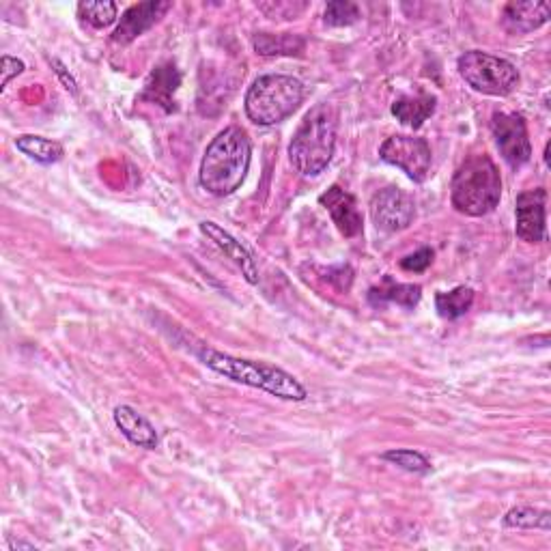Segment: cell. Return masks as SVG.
I'll return each mask as SVG.
<instances>
[{
	"label": "cell",
	"mask_w": 551,
	"mask_h": 551,
	"mask_svg": "<svg viewBox=\"0 0 551 551\" xmlns=\"http://www.w3.org/2000/svg\"><path fill=\"white\" fill-rule=\"evenodd\" d=\"M491 132L496 136L498 149L508 166L519 168L530 162L532 145L524 117L517 112H496L491 121Z\"/></svg>",
	"instance_id": "ba28073f"
},
{
	"label": "cell",
	"mask_w": 551,
	"mask_h": 551,
	"mask_svg": "<svg viewBox=\"0 0 551 551\" xmlns=\"http://www.w3.org/2000/svg\"><path fill=\"white\" fill-rule=\"evenodd\" d=\"M545 205H547V192L543 188L521 192L517 196L515 233L521 242H528V244L545 242L547 237Z\"/></svg>",
	"instance_id": "30bf717a"
},
{
	"label": "cell",
	"mask_w": 551,
	"mask_h": 551,
	"mask_svg": "<svg viewBox=\"0 0 551 551\" xmlns=\"http://www.w3.org/2000/svg\"><path fill=\"white\" fill-rule=\"evenodd\" d=\"M173 9L171 0H149V3H138L127 9L117 26L112 39L117 44H132L136 37L147 33L153 24H158L168 11Z\"/></svg>",
	"instance_id": "8fae6325"
},
{
	"label": "cell",
	"mask_w": 551,
	"mask_h": 551,
	"mask_svg": "<svg viewBox=\"0 0 551 551\" xmlns=\"http://www.w3.org/2000/svg\"><path fill=\"white\" fill-rule=\"evenodd\" d=\"M16 147L18 151H22L24 155H28V158L39 164H56L63 158V145L44 136H33V134L18 136Z\"/></svg>",
	"instance_id": "d6986e66"
},
{
	"label": "cell",
	"mask_w": 551,
	"mask_h": 551,
	"mask_svg": "<svg viewBox=\"0 0 551 551\" xmlns=\"http://www.w3.org/2000/svg\"><path fill=\"white\" fill-rule=\"evenodd\" d=\"M254 50L263 56H282V54H300L304 50V39L295 35H270L257 33L252 39Z\"/></svg>",
	"instance_id": "ffe728a7"
},
{
	"label": "cell",
	"mask_w": 551,
	"mask_h": 551,
	"mask_svg": "<svg viewBox=\"0 0 551 551\" xmlns=\"http://www.w3.org/2000/svg\"><path fill=\"white\" fill-rule=\"evenodd\" d=\"M304 102V87L298 78L267 74L252 82L246 93V115L257 125H276L291 117Z\"/></svg>",
	"instance_id": "5b68a950"
},
{
	"label": "cell",
	"mask_w": 551,
	"mask_h": 551,
	"mask_svg": "<svg viewBox=\"0 0 551 551\" xmlns=\"http://www.w3.org/2000/svg\"><path fill=\"white\" fill-rule=\"evenodd\" d=\"M379 158L401 168L416 183L427 181L431 173V147L425 138L416 136H390L379 149Z\"/></svg>",
	"instance_id": "52a82bcc"
},
{
	"label": "cell",
	"mask_w": 551,
	"mask_h": 551,
	"mask_svg": "<svg viewBox=\"0 0 551 551\" xmlns=\"http://www.w3.org/2000/svg\"><path fill=\"white\" fill-rule=\"evenodd\" d=\"M457 67L461 78L468 82L474 91L483 95L506 97L511 95L519 84V74L513 63L480 50L465 52Z\"/></svg>",
	"instance_id": "8992f818"
},
{
	"label": "cell",
	"mask_w": 551,
	"mask_h": 551,
	"mask_svg": "<svg viewBox=\"0 0 551 551\" xmlns=\"http://www.w3.org/2000/svg\"><path fill=\"white\" fill-rule=\"evenodd\" d=\"M179 84H181L179 69L173 63H164L160 67H155L153 74L149 76L143 91V100L160 104L166 112H173L175 110L173 95Z\"/></svg>",
	"instance_id": "9a60e30c"
},
{
	"label": "cell",
	"mask_w": 551,
	"mask_h": 551,
	"mask_svg": "<svg viewBox=\"0 0 551 551\" xmlns=\"http://www.w3.org/2000/svg\"><path fill=\"white\" fill-rule=\"evenodd\" d=\"M78 13L93 28H106L117 20V5L108 3V0H104V3H80Z\"/></svg>",
	"instance_id": "603a6c76"
},
{
	"label": "cell",
	"mask_w": 551,
	"mask_h": 551,
	"mask_svg": "<svg viewBox=\"0 0 551 551\" xmlns=\"http://www.w3.org/2000/svg\"><path fill=\"white\" fill-rule=\"evenodd\" d=\"M250 138L242 127H226L207 147L201 162V186L214 196H229L242 186L250 168Z\"/></svg>",
	"instance_id": "6da1fadb"
},
{
	"label": "cell",
	"mask_w": 551,
	"mask_h": 551,
	"mask_svg": "<svg viewBox=\"0 0 551 551\" xmlns=\"http://www.w3.org/2000/svg\"><path fill=\"white\" fill-rule=\"evenodd\" d=\"M474 304V291L470 287H457L446 293H437L435 308L444 319L463 317Z\"/></svg>",
	"instance_id": "44dd1931"
},
{
	"label": "cell",
	"mask_w": 551,
	"mask_h": 551,
	"mask_svg": "<svg viewBox=\"0 0 551 551\" xmlns=\"http://www.w3.org/2000/svg\"><path fill=\"white\" fill-rule=\"evenodd\" d=\"M431 263H433V250L431 248H420L418 252L405 257L401 261V267L407 272H425Z\"/></svg>",
	"instance_id": "484cf974"
},
{
	"label": "cell",
	"mask_w": 551,
	"mask_h": 551,
	"mask_svg": "<svg viewBox=\"0 0 551 551\" xmlns=\"http://www.w3.org/2000/svg\"><path fill=\"white\" fill-rule=\"evenodd\" d=\"M435 106H437V100L433 95H427V93L405 95L392 104V115L397 117V121H401L403 125L412 127V130H418L422 123H425L429 117H433Z\"/></svg>",
	"instance_id": "e0dca14e"
},
{
	"label": "cell",
	"mask_w": 551,
	"mask_h": 551,
	"mask_svg": "<svg viewBox=\"0 0 551 551\" xmlns=\"http://www.w3.org/2000/svg\"><path fill=\"white\" fill-rule=\"evenodd\" d=\"M549 16V3H508L504 9V24L517 33H532L547 24Z\"/></svg>",
	"instance_id": "2e32d148"
},
{
	"label": "cell",
	"mask_w": 551,
	"mask_h": 551,
	"mask_svg": "<svg viewBox=\"0 0 551 551\" xmlns=\"http://www.w3.org/2000/svg\"><path fill=\"white\" fill-rule=\"evenodd\" d=\"M506 528H521V530H549L551 528V515L547 511H539L532 506H517L513 511H508L504 517Z\"/></svg>",
	"instance_id": "7402d4cb"
},
{
	"label": "cell",
	"mask_w": 551,
	"mask_h": 551,
	"mask_svg": "<svg viewBox=\"0 0 551 551\" xmlns=\"http://www.w3.org/2000/svg\"><path fill=\"white\" fill-rule=\"evenodd\" d=\"M112 416H115V425L119 427V431L134 446L145 448V450L158 448V442H160L158 431H155V427L151 425V422L143 414H138L134 407L119 405Z\"/></svg>",
	"instance_id": "5bb4252c"
},
{
	"label": "cell",
	"mask_w": 551,
	"mask_h": 551,
	"mask_svg": "<svg viewBox=\"0 0 551 551\" xmlns=\"http://www.w3.org/2000/svg\"><path fill=\"white\" fill-rule=\"evenodd\" d=\"M338 117L330 104H319L304 117L289 145V158L298 173L317 177L326 171L336 149Z\"/></svg>",
	"instance_id": "277c9868"
},
{
	"label": "cell",
	"mask_w": 551,
	"mask_h": 551,
	"mask_svg": "<svg viewBox=\"0 0 551 551\" xmlns=\"http://www.w3.org/2000/svg\"><path fill=\"white\" fill-rule=\"evenodd\" d=\"M199 358L203 360L207 369L216 371L218 375L237 381V384L274 394L278 399L304 401L308 397L306 388L298 379H295L291 373L278 369L274 364L235 358V356H229V353H222L216 349H203L199 353Z\"/></svg>",
	"instance_id": "7a4b0ae2"
},
{
	"label": "cell",
	"mask_w": 551,
	"mask_h": 551,
	"mask_svg": "<svg viewBox=\"0 0 551 551\" xmlns=\"http://www.w3.org/2000/svg\"><path fill=\"white\" fill-rule=\"evenodd\" d=\"M420 298H422L420 285H401V282H394L390 276H386L381 285L369 291V300L373 306L399 304L403 308H416Z\"/></svg>",
	"instance_id": "ac0fdd59"
},
{
	"label": "cell",
	"mask_w": 551,
	"mask_h": 551,
	"mask_svg": "<svg viewBox=\"0 0 551 551\" xmlns=\"http://www.w3.org/2000/svg\"><path fill=\"white\" fill-rule=\"evenodd\" d=\"M386 461L399 465L401 470L412 474H427L431 472V463L425 455H420L416 450H388L384 455Z\"/></svg>",
	"instance_id": "cb8c5ba5"
},
{
	"label": "cell",
	"mask_w": 551,
	"mask_h": 551,
	"mask_svg": "<svg viewBox=\"0 0 551 551\" xmlns=\"http://www.w3.org/2000/svg\"><path fill=\"white\" fill-rule=\"evenodd\" d=\"M360 18V9L353 3H330L326 7V24L330 26H349L353 22H358Z\"/></svg>",
	"instance_id": "d4e9b609"
},
{
	"label": "cell",
	"mask_w": 551,
	"mask_h": 551,
	"mask_svg": "<svg viewBox=\"0 0 551 551\" xmlns=\"http://www.w3.org/2000/svg\"><path fill=\"white\" fill-rule=\"evenodd\" d=\"M54 65H56V74H59V76L63 78V82H65V89H67V91H72V93H76V82H74V78L65 74V69H63V65H61L59 61H54Z\"/></svg>",
	"instance_id": "83f0119b"
},
{
	"label": "cell",
	"mask_w": 551,
	"mask_h": 551,
	"mask_svg": "<svg viewBox=\"0 0 551 551\" xmlns=\"http://www.w3.org/2000/svg\"><path fill=\"white\" fill-rule=\"evenodd\" d=\"M502 196V179L498 166L485 153L465 158L452 177L450 199L457 211L480 218L498 207Z\"/></svg>",
	"instance_id": "3957f363"
},
{
	"label": "cell",
	"mask_w": 551,
	"mask_h": 551,
	"mask_svg": "<svg viewBox=\"0 0 551 551\" xmlns=\"http://www.w3.org/2000/svg\"><path fill=\"white\" fill-rule=\"evenodd\" d=\"M201 231L239 267V270H242V276L250 282V285H257L259 282L257 263H254L252 254L248 252V248L242 242H237V239L229 231H224L222 226H218L216 222H209V220L201 222Z\"/></svg>",
	"instance_id": "4fadbf2b"
},
{
	"label": "cell",
	"mask_w": 551,
	"mask_h": 551,
	"mask_svg": "<svg viewBox=\"0 0 551 551\" xmlns=\"http://www.w3.org/2000/svg\"><path fill=\"white\" fill-rule=\"evenodd\" d=\"M24 72V63L18 61V59H13V56H3V89L7 87V84L11 82L13 76H18Z\"/></svg>",
	"instance_id": "4316f807"
},
{
	"label": "cell",
	"mask_w": 551,
	"mask_h": 551,
	"mask_svg": "<svg viewBox=\"0 0 551 551\" xmlns=\"http://www.w3.org/2000/svg\"><path fill=\"white\" fill-rule=\"evenodd\" d=\"M371 218L377 229L397 233L407 229L416 218V203L405 190L390 186L379 190L371 201Z\"/></svg>",
	"instance_id": "9c48e42d"
},
{
	"label": "cell",
	"mask_w": 551,
	"mask_h": 551,
	"mask_svg": "<svg viewBox=\"0 0 551 551\" xmlns=\"http://www.w3.org/2000/svg\"><path fill=\"white\" fill-rule=\"evenodd\" d=\"M319 203L321 207H326L336 229L345 237H358L362 233V214L358 211L356 196L345 192L343 188L332 186L328 192L319 196Z\"/></svg>",
	"instance_id": "7c38bea8"
}]
</instances>
